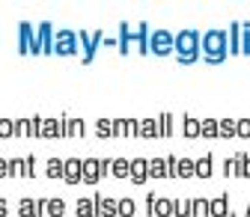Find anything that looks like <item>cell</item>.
<instances>
[{"mask_svg": "<svg viewBox=\"0 0 250 217\" xmlns=\"http://www.w3.org/2000/svg\"><path fill=\"white\" fill-rule=\"evenodd\" d=\"M137 137H143V140L161 137V128H158V122H155V119H143V122H140V128H137Z\"/></svg>", "mask_w": 250, "mask_h": 217, "instance_id": "8fae6325", "label": "cell"}, {"mask_svg": "<svg viewBox=\"0 0 250 217\" xmlns=\"http://www.w3.org/2000/svg\"><path fill=\"white\" fill-rule=\"evenodd\" d=\"M96 214L99 217H116L119 214V202L107 199V197H96Z\"/></svg>", "mask_w": 250, "mask_h": 217, "instance_id": "8992f818", "label": "cell"}, {"mask_svg": "<svg viewBox=\"0 0 250 217\" xmlns=\"http://www.w3.org/2000/svg\"><path fill=\"white\" fill-rule=\"evenodd\" d=\"M208 214H214V217H227V214H229V208H227V199H224V197L211 199V202H208Z\"/></svg>", "mask_w": 250, "mask_h": 217, "instance_id": "ac0fdd59", "label": "cell"}, {"mask_svg": "<svg viewBox=\"0 0 250 217\" xmlns=\"http://www.w3.org/2000/svg\"><path fill=\"white\" fill-rule=\"evenodd\" d=\"M45 173H48V178H62V173H66V161H60V158H51Z\"/></svg>", "mask_w": 250, "mask_h": 217, "instance_id": "e0dca14e", "label": "cell"}, {"mask_svg": "<svg viewBox=\"0 0 250 217\" xmlns=\"http://www.w3.org/2000/svg\"><path fill=\"white\" fill-rule=\"evenodd\" d=\"M0 217H6V202L0 199Z\"/></svg>", "mask_w": 250, "mask_h": 217, "instance_id": "ab89813d", "label": "cell"}, {"mask_svg": "<svg viewBox=\"0 0 250 217\" xmlns=\"http://www.w3.org/2000/svg\"><path fill=\"white\" fill-rule=\"evenodd\" d=\"M191 202H194V199H191ZM191 202H182V205L176 202V211H173V214H179V217H185V214H191Z\"/></svg>", "mask_w": 250, "mask_h": 217, "instance_id": "d590c367", "label": "cell"}, {"mask_svg": "<svg viewBox=\"0 0 250 217\" xmlns=\"http://www.w3.org/2000/svg\"><path fill=\"white\" fill-rule=\"evenodd\" d=\"M110 173H113L116 178H128V176H131V161H125V158H116V161L110 164Z\"/></svg>", "mask_w": 250, "mask_h": 217, "instance_id": "2e32d148", "label": "cell"}, {"mask_svg": "<svg viewBox=\"0 0 250 217\" xmlns=\"http://www.w3.org/2000/svg\"><path fill=\"white\" fill-rule=\"evenodd\" d=\"M235 161H238V176L250 178V158L247 155H235Z\"/></svg>", "mask_w": 250, "mask_h": 217, "instance_id": "f1b7e54d", "label": "cell"}, {"mask_svg": "<svg viewBox=\"0 0 250 217\" xmlns=\"http://www.w3.org/2000/svg\"><path fill=\"white\" fill-rule=\"evenodd\" d=\"M86 125L81 119H62V137H83Z\"/></svg>", "mask_w": 250, "mask_h": 217, "instance_id": "9c48e42d", "label": "cell"}, {"mask_svg": "<svg viewBox=\"0 0 250 217\" xmlns=\"http://www.w3.org/2000/svg\"><path fill=\"white\" fill-rule=\"evenodd\" d=\"M62 178H66L69 184H78V181L83 178V161L69 158V161H66V173H62Z\"/></svg>", "mask_w": 250, "mask_h": 217, "instance_id": "5b68a950", "label": "cell"}, {"mask_svg": "<svg viewBox=\"0 0 250 217\" xmlns=\"http://www.w3.org/2000/svg\"><path fill=\"white\" fill-rule=\"evenodd\" d=\"M99 158H92V161H83V181L86 184H96L99 181Z\"/></svg>", "mask_w": 250, "mask_h": 217, "instance_id": "5bb4252c", "label": "cell"}, {"mask_svg": "<svg viewBox=\"0 0 250 217\" xmlns=\"http://www.w3.org/2000/svg\"><path fill=\"white\" fill-rule=\"evenodd\" d=\"M149 176H152V178H161V176H167V161H161V158H152V161H149Z\"/></svg>", "mask_w": 250, "mask_h": 217, "instance_id": "d6986e66", "label": "cell"}, {"mask_svg": "<svg viewBox=\"0 0 250 217\" xmlns=\"http://www.w3.org/2000/svg\"><path fill=\"white\" fill-rule=\"evenodd\" d=\"M96 131H99V137H113V122H107V119H99V125H96Z\"/></svg>", "mask_w": 250, "mask_h": 217, "instance_id": "83f0119b", "label": "cell"}, {"mask_svg": "<svg viewBox=\"0 0 250 217\" xmlns=\"http://www.w3.org/2000/svg\"><path fill=\"white\" fill-rule=\"evenodd\" d=\"M238 137L250 140V119H238Z\"/></svg>", "mask_w": 250, "mask_h": 217, "instance_id": "e575fe53", "label": "cell"}, {"mask_svg": "<svg viewBox=\"0 0 250 217\" xmlns=\"http://www.w3.org/2000/svg\"><path fill=\"white\" fill-rule=\"evenodd\" d=\"M191 176H197V167H194V161H185V158H179V178H191Z\"/></svg>", "mask_w": 250, "mask_h": 217, "instance_id": "603a6c76", "label": "cell"}, {"mask_svg": "<svg viewBox=\"0 0 250 217\" xmlns=\"http://www.w3.org/2000/svg\"><path fill=\"white\" fill-rule=\"evenodd\" d=\"M217 137H238V122L235 119H221L217 122Z\"/></svg>", "mask_w": 250, "mask_h": 217, "instance_id": "7c38bea8", "label": "cell"}, {"mask_svg": "<svg viewBox=\"0 0 250 217\" xmlns=\"http://www.w3.org/2000/svg\"><path fill=\"white\" fill-rule=\"evenodd\" d=\"M203 51H206V57L211 59V63L224 59L227 57V33L224 30H208V33L203 36Z\"/></svg>", "mask_w": 250, "mask_h": 217, "instance_id": "6da1fadb", "label": "cell"}, {"mask_svg": "<svg viewBox=\"0 0 250 217\" xmlns=\"http://www.w3.org/2000/svg\"><path fill=\"white\" fill-rule=\"evenodd\" d=\"M134 208H137L134 199H119V214L122 217H134Z\"/></svg>", "mask_w": 250, "mask_h": 217, "instance_id": "f546056e", "label": "cell"}, {"mask_svg": "<svg viewBox=\"0 0 250 217\" xmlns=\"http://www.w3.org/2000/svg\"><path fill=\"white\" fill-rule=\"evenodd\" d=\"M182 122H185V137H191V140H194V137H200V134H203V122H200V119L185 116Z\"/></svg>", "mask_w": 250, "mask_h": 217, "instance_id": "9a60e30c", "label": "cell"}, {"mask_svg": "<svg viewBox=\"0 0 250 217\" xmlns=\"http://www.w3.org/2000/svg\"><path fill=\"white\" fill-rule=\"evenodd\" d=\"M45 211H48L51 217H62V214H66V202H62V199H48Z\"/></svg>", "mask_w": 250, "mask_h": 217, "instance_id": "7402d4cb", "label": "cell"}, {"mask_svg": "<svg viewBox=\"0 0 250 217\" xmlns=\"http://www.w3.org/2000/svg\"><path fill=\"white\" fill-rule=\"evenodd\" d=\"M96 214V199H78V217H92Z\"/></svg>", "mask_w": 250, "mask_h": 217, "instance_id": "44dd1931", "label": "cell"}, {"mask_svg": "<svg viewBox=\"0 0 250 217\" xmlns=\"http://www.w3.org/2000/svg\"><path fill=\"white\" fill-rule=\"evenodd\" d=\"M3 176H9V161L0 158V178H3Z\"/></svg>", "mask_w": 250, "mask_h": 217, "instance_id": "74e56055", "label": "cell"}, {"mask_svg": "<svg viewBox=\"0 0 250 217\" xmlns=\"http://www.w3.org/2000/svg\"><path fill=\"white\" fill-rule=\"evenodd\" d=\"M203 137H217V119H203Z\"/></svg>", "mask_w": 250, "mask_h": 217, "instance_id": "4dcf8cb0", "label": "cell"}, {"mask_svg": "<svg viewBox=\"0 0 250 217\" xmlns=\"http://www.w3.org/2000/svg\"><path fill=\"white\" fill-rule=\"evenodd\" d=\"M48 39H51V24H42V27H39V51H48V48H51Z\"/></svg>", "mask_w": 250, "mask_h": 217, "instance_id": "d4e9b609", "label": "cell"}, {"mask_svg": "<svg viewBox=\"0 0 250 217\" xmlns=\"http://www.w3.org/2000/svg\"><path fill=\"white\" fill-rule=\"evenodd\" d=\"M146 178H149V161H143V158L140 161H131V181L134 184H143Z\"/></svg>", "mask_w": 250, "mask_h": 217, "instance_id": "30bf717a", "label": "cell"}, {"mask_svg": "<svg viewBox=\"0 0 250 217\" xmlns=\"http://www.w3.org/2000/svg\"><path fill=\"white\" fill-rule=\"evenodd\" d=\"M191 214L206 217V214H208V199H194V202H191Z\"/></svg>", "mask_w": 250, "mask_h": 217, "instance_id": "4316f807", "label": "cell"}, {"mask_svg": "<svg viewBox=\"0 0 250 217\" xmlns=\"http://www.w3.org/2000/svg\"><path fill=\"white\" fill-rule=\"evenodd\" d=\"M158 128H161V137H170V128H173V119H170V113H164V116H161Z\"/></svg>", "mask_w": 250, "mask_h": 217, "instance_id": "836d02e7", "label": "cell"}, {"mask_svg": "<svg viewBox=\"0 0 250 217\" xmlns=\"http://www.w3.org/2000/svg\"><path fill=\"white\" fill-rule=\"evenodd\" d=\"M27 164V176H36V158H24Z\"/></svg>", "mask_w": 250, "mask_h": 217, "instance_id": "8d00e7d4", "label": "cell"}, {"mask_svg": "<svg viewBox=\"0 0 250 217\" xmlns=\"http://www.w3.org/2000/svg\"><path fill=\"white\" fill-rule=\"evenodd\" d=\"M18 211H21V217H36V214H39V208H36V202H33V199H21Z\"/></svg>", "mask_w": 250, "mask_h": 217, "instance_id": "cb8c5ba5", "label": "cell"}, {"mask_svg": "<svg viewBox=\"0 0 250 217\" xmlns=\"http://www.w3.org/2000/svg\"><path fill=\"white\" fill-rule=\"evenodd\" d=\"M110 164H113V161H99V173L107 176V173H110Z\"/></svg>", "mask_w": 250, "mask_h": 217, "instance_id": "f35d334b", "label": "cell"}, {"mask_svg": "<svg viewBox=\"0 0 250 217\" xmlns=\"http://www.w3.org/2000/svg\"><path fill=\"white\" fill-rule=\"evenodd\" d=\"M54 51H57V54H72V51H75V33H69V30H60L57 39H54Z\"/></svg>", "mask_w": 250, "mask_h": 217, "instance_id": "277c9868", "label": "cell"}, {"mask_svg": "<svg viewBox=\"0 0 250 217\" xmlns=\"http://www.w3.org/2000/svg\"><path fill=\"white\" fill-rule=\"evenodd\" d=\"M15 134V122L12 119H0V137H12Z\"/></svg>", "mask_w": 250, "mask_h": 217, "instance_id": "1f68e13d", "label": "cell"}, {"mask_svg": "<svg viewBox=\"0 0 250 217\" xmlns=\"http://www.w3.org/2000/svg\"><path fill=\"white\" fill-rule=\"evenodd\" d=\"M9 176H27V164L24 161H9Z\"/></svg>", "mask_w": 250, "mask_h": 217, "instance_id": "d6a6232c", "label": "cell"}, {"mask_svg": "<svg viewBox=\"0 0 250 217\" xmlns=\"http://www.w3.org/2000/svg\"><path fill=\"white\" fill-rule=\"evenodd\" d=\"M15 134H18V137H33V125H30V119L15 122Z\"/></svg>", "mask_w": 250, "mask_h": 217, "instance_id": "484cf974", "label": "cell"}, {"mask_svg": "<svg viewBox=\"0 0 250 217\" xmlns=\"http://www.w3.org/2000/svg\"><path fill=\"white\" fill-rule=\"evenodd\" d=\"M149 48H152L155 54H170V51L176 48V39L167 33V30H155L152 39H149Z\"/></svg>", "mask_w": 250, "mask_h": 217, "instance_id": "3957f363", "label": "cell"}, {"mask_svg": "<svg viewBox=\"0 0 250 217\" xmlns=\"http://www.w3.org/2000/svg\"><path fill=\"white\" fill-rule=\"evenodd\" d=\"M176 211V202H170V199H155L152 202V217H170Z\"/></svg>", "mask_w": 250, "mask_h": 217, "instance_id": "4fadbf2b", "label": "cell"}, {"mask_svg": "<svg viewBox=\"0 0 250 217\" xmlns=\"http://www.w3.org/2000/svg\"><path fill=\"white\" fill-rule=\"evenodd\" d=\"M137 122H128V119H116L113 122V137H134L137 134Z\"/></svg>", "mask_w": 250, "mask_h": 217, "instance_id": "ba28073f", "label": "cell"}, {"mask_svg": "<svg viewBox=\"0 0 250 217\" xmlns=\"http://www.w3.org/2000/svg\"><path fill=\"white\" fill-rule=\"evenodd\" d=\"M194 167H197V176L208 178V176H211V155H203L200 161H194Z\"/></svg>", "mask_w": 250, "mask_h": 217, "instance_id": "ffe728a7", "label": "cell"}, {"mask_svg": "<svg viewBox=\"0 0 250 217\" xmlns=\"http://www.w3.org/2000/svg\"><path fill=\"white\" fill-rule=\"evenodd\" d=\"M197 45H200V36L194 33V30H182V33L176 36V48H179V57L185 59V63L197 59Z\"/></svg>", "mask_w": 250, "mask_h": 217, "instance_id": "7a4b0ae2", "label": "cell"}, {"mask_svg": "<svg viewBox=\"0 0 250 217\" xmlns=\"http://www.w3.org/2000/svg\"><path fill=\"white\" fill-rule=\"evenodd\" d=\"M39 137H48V140L62 137V119H42V131H39Z\"/></svg>", "mask_w": 250, "mask_h": 217, "instance_id": "52a82bcc", "label": "cell"}]
</instances>
